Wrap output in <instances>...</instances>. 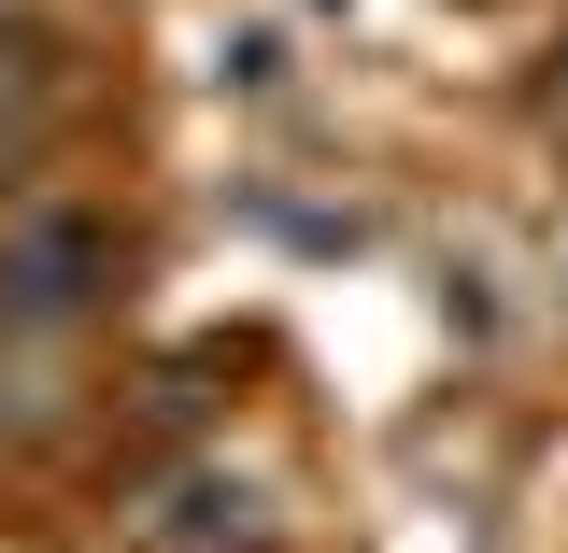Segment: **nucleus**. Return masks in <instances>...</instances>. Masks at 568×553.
<instances>
[{
	"mask_svg": "<svg viewBox=\"0 0 568 553\" xmlns=\"http://www.w3.org/2000/svg\"><path fill=\"white\" fill-rule=\"evenodd\" d=\"M100 270H114V242H100L85 213H14V227H0V313H14V327H71V313L100 298Z\"/></svg>",
	"mask_w": 568,
	"mask_h": 553,
	"instance_id": "f257e3e1",
	"label": "nucleus"
},
{
	"mask_svg": "<svg viewBox=\"0 0 568 553\" xmlns=\"http://www.w3.org/2000/svg\"><path fill=\"white\" fill-rule=\"evenodd\" d=\"M242 525H256V496L227 483V469H200V483H171V511H156V540H171V553H213V540L242 553Z\"/></svg>",
	"mask_w": 568,
	"mask_h": 553,
	"instance_id": "f03ea898",
	"label": "nucleus"
}]
</instances>
